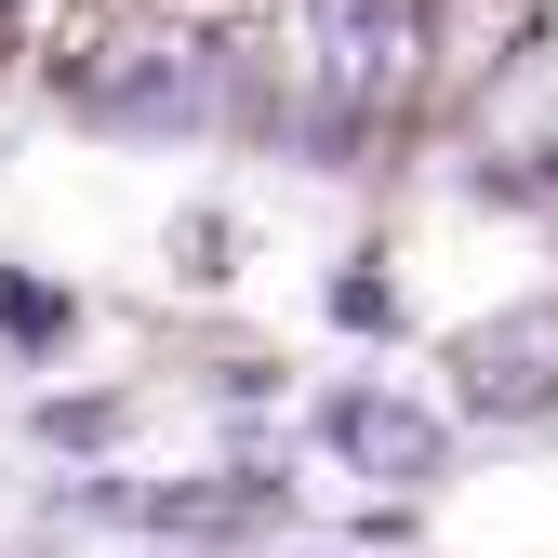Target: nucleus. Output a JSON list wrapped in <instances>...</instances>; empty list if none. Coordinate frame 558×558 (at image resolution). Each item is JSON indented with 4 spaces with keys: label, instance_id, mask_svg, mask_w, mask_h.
Segmentation results:
<instances>
[{
    "label": "nucleus",
    "instance_id": "39448f33",
    "mask_svg": "<svg viewBox=\"0 0 558 558\" xmlns=\"http://www.w3.org/2000/svg\"><path fill=\"white\" fill-rule=\"evenodd\" d=\"M81 506H94V519H133V532H199V545H214V532L253 519L266 493H253V478H227V493H214V478H94Z\"/></svg>",
    "mask_w": 558,
    "mask_h": 558
},
{
    "label": "nucleus",
    "instance_id": "20e7f679",
    "mask_svg": "<svg viewBox=\"0 0 558 558\" xmlns=\"http://www.w3.org/2000/svg\"><path fill=\"white\" fill-rule=\"evenodd\" d=\"M81 94H94V120H120V133H186L199 107H214V66H199V53H107Z\"/></svg>",
    "mask_w": 558,
    "mask_h": 558
},
{
    "label": "nucleus",
    "instance_id": "6e6552de",
    "mask_svg": "<svg viewBox=\"0 0 558 558\" xmlns=\"http://www.w3.org/2000/svg\"><path fill=\"white\" fill-rule=\"evenodd\" d=\"M0 27H14V0H0Z\"/></svg>",
    "mask_w": 558,
    "mask_h": 558
},
{
    "label": "nucleus",
    "instance_id": "423d86ee",
    "mask_svg": "<svg viewBox=\"0 0 558 558\" xmlns=\"http://www.w3.org/2000/svg\"><path fill=\"white\" fill-rule=\"evenodd\" d=\"M66 332H81V319H66V293H53V279H0V345H27V360H53Z\"/></svg>",
    "mask_w": 558,
    "mask_h": 558
},
{
    "label": "nucleus",
    "instance_id": "f257e3e1",
    "mask_svg": "<svg viewBox=\"0 0 558 558\" xmlns=\"http://www.w3.org/2000/svg\"><path fill=\"white\" fill-rule=\"evenodd\" d=\"M426 81V0H319L306 14V94L332 107V133L360 147L386 133Z\"/></svg>",
    "mask_w": 558,
    "mask_h": 558
},
{
    "label": "nucleus",
    "instance_id": "0eeeda50",
    "mask_svg": "<svg viewBox=\"0 0 558 558\" xmlns=\"http://www.w3.org/2000/svg\"><path fill=\"white\" fill-rule=\"evenodd\" d=\"M40 439H53V452H107V399H53Z\"/></svg>",
    "mask_w": 558,
    "mask_h": 558
},
{
    "label": "nucleus",
    "instance_id": "f03ea898",
    "mask_svg": "<svg viewBox=\"0 0 558 558\" xmlns=\"http://www.w3.org/2000/svg\"><path fill=\"white\" fill-rule=\"evenodd\" d=\"M452 386L478 412H506V426H532V412H558V293L545 306H506V319H478L452 345Z\"/></svg>",
    "mask_w": 558,
    "mask_h": 558
},
{
    "label": "nucleus",
    "instance_id": "7ed1b4c3",
    "mask_svg": "<svg viewBox=\"0 0 558 558\" xmlns=\"http://www.w3.org/2000/svg\"><path fill=\"white\" fill-rule=\"evenodd\" d=\"M319 452H345L360 478H439V426H426V399H399V386H332L319 399Z\"/></svg>",
    "mask_w": 558,
    "mask_h": 558
}]
</instances>
